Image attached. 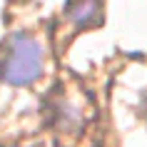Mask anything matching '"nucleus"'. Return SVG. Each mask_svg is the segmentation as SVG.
Instances as JSON below:
<instances>
[{
  "mask_svg": "<svg viewBox=\"0 0 147 147\" xmlns=\"http://www.w3.org/2000/svg\"><path fill=\"white\" fill-rule=\"evenodd\" d=\"M42 75V47L32 35L18 30L8 38V53L0 60V80L13 87L32 85Z\"/></svg>",
  "mask_w": 147,
  "mask_h": 147,
  "instance_id": "nucleus-1",
  "label": "nucleus"
},
{
  "mask_svg": "<svg viewBox=\"0 0 147 147\" xmlns=\"http://www.w3.org/2000/svg\"><path fill=\"white\" fill-rule=\"evenodd\" d=\"M65 15H67L70 23L78 25V28H90V25L100 23L102 5L100 3H92V0H87V3H70V5H65Z\"/></svg>",
  "mask_w": 147,
  "mask_h": 147,
  "instance_id": "nucleus-2",
  "label": "nucleus"
}]
</instances>
